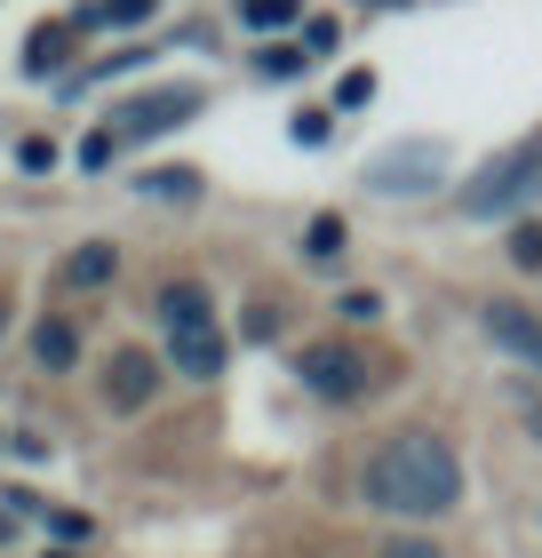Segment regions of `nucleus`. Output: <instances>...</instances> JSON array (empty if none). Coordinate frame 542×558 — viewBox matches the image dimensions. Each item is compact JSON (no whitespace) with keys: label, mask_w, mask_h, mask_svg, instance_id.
<instances>
[{"label":"nucleus","mask_w":542,"mask_h":558,"mask_svg":"<svg viewBox=\"0 0 542 558\" xmlns=\"http://www.w3.org/2000/svg\"><path fill=\"white\" fill-rule=\"evenodd\" d=\"M375 558H447V550H438L431 535H392V543H383Z\"/></svg>","instance_id":"nucleus-18"},{"label":"nucleus","mask_w":542,"mask_h":558,"mask_svg":"<svg viewBox=\"0 0 542 558\" xmlns=\"http://www.w3.org/2000/svg\"><path fill=\"white\" fill-rule=\"evenodd\" d=\"M510 264H519V271H542V223H519V232H510Z\"/></svg>","instance_id":"nucleus-16"},{"label":"nucleus","mask_w":542,"mask_h":558,"mask_svg":"<svg viewBox=\"0 0 542 558\" xmlns=\"http://www.w3.org/2000/svg\"><path fill=\"white\" fill-rule=\"evenodd\" d=\"M527 199H542V136L510 144L503 160H486L471 184H462V216H519Z\"/></svg>","instance_id":"nucleus-2"},{"label":"nucleus","mask_w":542,"mask_h":558,"mask_svg":"<svg viewBox=\"0 0 542 558\" xmlns=\"http://www.w3.org/2000/svg\"><path fill=\"white\" fill-rule=\"evenodd\" d=\"M303 48H312V57H327V48H335V16H312V24H303Z\"/></svg>","instance_id":"nucleus-24"},{"label":"nucleus","mask_w":542,"mask_h":558,"mask_svg":"<svg viewBox=\"0 0 542 558\" xmlns=\"http://www.w3.org/2000/svg\"><path fill=\"white\" fill-rule=\"evenodd\" d=\"M48 558H72V550H48Z\"/></svg>","instance_id":"nucleus-28"},{"label":"nucleus","mask_w":542,"mask_h":558,"mask_svg":"<svg viewBox=\"0 0 542 558\" xmlns=\"http://www.w3.org/2000/svg\"><path fill=\"white\" fill-rule=\"evenodd\" d=\"M344 216H312V223H303V256H312V264H344Z\"/></svg>","instance_id":"nucleus-13"},{"label":"nucleus","mask_w":542,"mask_h":558,"mask_svg":"<svg viewBox=\"0 0 542 558\" xmlns=\"http://www.w3.org/2000/svg\"><path fill=\"white\" fill-rule=\"evenodd\" d=\"M112 151H120V136H112V129H96V136L81 144V168H112Z\"/></svg>","instance_id":"nucleus-21"},{"label":"nucleus","mask_w":542,"mask_h":558,"mask_svg":"<svg viewBox=\"0 0 542 558\" xmlns=\"http://www.w3.org/2000/svg\"><path fill=\"white\" fill-rule=\"evenodd\" d=\"M33 360H40L48 375H64L72 360H81V336H72V319H57V312H48V319L33 327Z\"/></svg>","instance_id":"nucleus-10"},{"label":"nucleus","mask_w":542,"mask_h":558,"mask_svg":"<svg viewBox=\"0 0 542 558\" xmlns=\"http://www.w3.org/2000/svg\"><path fill=\"white\" fill-rule=\"evenodd\" d=\"M375 9H399V0H375Z\"/></svg>","instance_id":"nucleus-27"},{"label":"nucleus","mask_w":542,"mask_h":558,"mask_svg":"<svg viewBox=\"0 0 542 558\" xmlns=\"http://www.w3.org/2000/svg\"><path fill=\"white\" fill-rule=\"evenodd\" d=\"M16 160L40 175V168H57V144H48V136H24V144H16Z\"/></svg>","instance_id":"nucleus-22"},{"label":"nucleus","mask_w":542,"mask_h":558,"mask_svg":"<svg viewBox=\"0 0 542 558\" xmlns=\"http://www.w3.org/2000/svg\"><path fill=\"white\" fill-rule=\"evenodd\" d=\"M208 96H200L192 81H168V88H144V96H128V105H112V136L120 144H144V136H168L176 120H192Z\"/></svg>","instance_id":"nucleus-4"},{"label":"nucleus","mask_w":542,"mask_h":558,"mask_svg":"<svg viewBox=\"0 0 542 558\" xmlns=\"http://www.w3.org/2000/svg\"><path fill=\"white\" fill-rule=\"evenodd\" d=\"M152 399H160V360H152V351H112V367H105V408L112 415H144Z\"/></svg>","instance_id":"nucleus-5"},{"label":"nucleus","mask_w":542,"mask_h":558,"mask_svg":"<svg viewBox=\"0 0 542 558\" xmlns=\"http://www.w3.org/2000/svg\"><path fill=\"white\" fill-rule=\"evenodd\" d=\"M486 336H495L510 360H527V367H542V312L534 303H486Z\"/></svg>","instance_id":"nucleus-7"},{"label":"nucleus","mask_w":542,"mask_h":558,"mask_svg":"<svg viewBox=\"0 0 542 558\" xmlns=\"http://www.w3.org/2000/svg\"><path fill=\"white\" fill-rule=\"evenodd\" d=\"M0 447H9V430H0Z\"/></svg>","instance_id":"nucleus-29"},{"label":"nucleus","mask_w":542,"mask_h":558,"mask_svg":"<svg viewBox=\"0 0 542 558\" xmlns=\"http://www.w3.org/2000/svg\"><path fill=\"white\" fill-rule=\"evenodd\" d=\"M335 129V112H296V144H327Z\"/></svg>","instance_id":"nucleus-23"},{"label":"nucleus","mask_w":542,"mask_h":558,"mask_svg":"<svg viewBox=\"0 0 542 558\" xmlns=\"http://www.w3.org/2000/svg\"><path fill=\"white\" fill-rule=\"evenodd\" d=\"M200 319H216V303L200 279H168L160 288V327H200Z\"/></svg>","instance_id":"nucleus-9"},{"label":"nucleus","mask_w":542,"mask_h":558,"mask_svg":"<svg viewBox=\"0 0 542 558\" xmlns=\"http://www.w3.org/2000/svg\"><path fill=\"white\" fill-rule=\"evenodd\" d=\"M296 375H303V391L312 399H335V408H351V399H368L375 391V367H368V351L359 343H303L296 351Z\"/></svg>","instance_id":"nucleus-3"},{"label":"nucleus","mask_w":542,"mask_h":558,"mask_svg":"<svg viewBox=\"0 0 542 558\" xmlns=\"http://www.w3.org/2000/svg\"><path fill=\"white\" fill-rule=\"evenodd\" d=\"M144 192H152V199H192V192H200V175H192V168H152V175H144Z\"/></svg>","instance_id":"nucleus-15"},{"label":"nucleus","mask_w":542,"mask_h":558,"mask_svg":"<svg viewBox=\"0 0 542 558\" xmlns=\"http://www.w3.org/2000/svg\"><path fill=\"white\" fill-rule=\"evenodd\" d=\"M303 0H240V24L248 33H279V24H296Z\"/></svg>","instance_id":"nucleus-14"},{"label":"nucleus","mask_w":542,"mask_h":558,"mask_svg":"<svg viewBox=\"0 0 542 558\" xmlns=\"http://www.w3.org/2000/svg\"><path fill=\"white\" fill-rule=\"evenodd\" d=\"M312 57H303V48H264V81H288V72H303Z\"/></svg>","instance_id":"nucleus-20"},{"label":"nucleus","mask_w":542,"mask_h":558,"mask_svg":"<svg viewBox=\"0 0 542 558\" xmlns=\"http://www.w3.org/2000/svg\"><path fill=\"white\" fill-rule=\"evenodd\" d=\"M231 360V343H224V327L216 319H200V327H168V367L184 375V384H216Z\"/></svg>","instance_id":"nucleus-6"},{"label":"nucleus","mask_w":542,"mask_h":558,"mask_svg":"<svg viewBox=\"0 0 542 558\" xmlns=\"http://www.w3.org/2000/svg\"><path fill=\"white\" fill-rule=\"evenodd\" d=\"M335 312H344V319H351V327H368V319H375V312H383V295H375V288H351V295H344V303H335Z\"/></svg>","instance_id":"nucleus-19"},{"label":"nucleus","mask_w":542,"mask_h":558,"mask_svg":"<svg viewBox=\"0 0 542 558\" xmlns=\"http://www.w3.org/2000/svg\"><path fill=\"white\" fill-rule=\"evenodd\" d=\"M359 495H368V511H383V519H447L462 502V463H455V447L438 439V430H399V439H383L368 454Z\"/></svg>","instance_id":"nucleus-1"},{"label":"nucleus","mask_w":542,"mask_h":558,"mask_svg":"<svg viewBox=\"0 0 542 558\" xmlns=\"http://www.w3.org/2000/svg\"><path fill=\"white\" fill-rule=\"evenodd\" d=\"M407 175H438V151L415 144V151H392V160H375V184H383V192H415Z\"/></svg>","instance_id":"nucleus-11"},{"label":"nucleus","mask_w":542,"mask_h":558,"mask_svg":"<svg viewBox=\"0 0 542 558\" xmlns=\"http://www.w3.org/2000/svg\"><path fill=\"white\" fill-rule=\"evenodd\" d=\"M152 0H105V24H144Z\"/></svg>","instance_id":"nucleus-25"},{"label":"nucleus","mask_w":542,"mask_h":558,"mask_svg":"<svg viewBox=\"0 0 542 558\" xmlns=\"http://www.w3.org/2000/svg\"><path fill=\"white\" fill-rule=\"evenodd\" d=\"M368 96H375V72H344V81H335V105L344 112H359Z\"/></svg>","instance_id":"nucleus-17"},{"label":"nucleus","mask_w":542,"mask_h":558,"mask_svg":"<svg viewBox=\"0 0 542 558\" xmlns=\"http://www.w3.org/2000/svg\"><path fill=\"white\" fill-rule=\"evenodd\" d=\"M64 48H72V24H40V33H33V48H24V72H33V81L64 72Z\"/></svg>","instance_id":"nucleus-12"},{"label":"nucleus","mask_w":542,"mask_h":558,"mask_svg":"<svg viewBox=\"0 0 542 558\" xmlns=\"http://www.w3.org/2000/svg\"><path fill=\"white\" fill-rule=\"evenodd\" d=\"M112 271H120V247H112V240H81V247L64 256V288H105Z\"/></svg>","instance_id":"nucleus-8"},{"label":"nucleus","mask_w":542,"mask_h":558,"mask_svg":"<svg viewBox=\"0 0 542 558\" xmlns=\"http://www.w3.org/2000/svg\"><path fill=\"white\" fill-rule=\"evenodd\" d=\"M0 336H9V303H0Z\"/></svg>","instance_id":"nucleus-26"}]
</instances>
